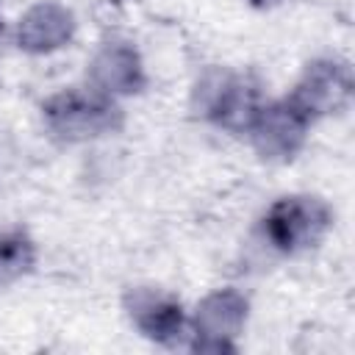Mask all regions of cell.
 Masks as SVG:
<instances>
[{"label": "cell", "instance_id": "cell-9", "mask_svg": "<svg viewBox=\"0 0 355 355\" xmlns=\"http://www.w3.org/2000/svg\"><path fill=\"white\" fill-rule=\"evenodd\" d=\"M75 33L72 11L58 3H39L33 6L17 28V42L28 53H53L64 47Z\"/></svg>", "mask_w": 355, "mask_h": 355}, {"label": "cell", "instance_id": "cell-1", "mask_svg": "<svg viewBox=\"0 0 355 355\" xmlns=\"http://www.w3.org/2000/svg\"><path fill=\"white\" fill-rule=\"evenodd\" d=\"M44 125L61 141H86L116 133L122 128V108L100 89H64L44 100Z\"/></svg>", "mask_w": 355, "mask_h": 355}, {"label": "cell", "instance_id": "cell-12", "mask_svg": "<svg viewBox=\"0 0 355 355\" xmlns=\"http://www.w3.org/2000/svg\"><path fill=\"white\" fill-rule=\"evenodd\" d=\"M0 31H3V19H0Z\"/></svg>", "mask_w": 355, "mask_h": 355}, {"label": "cell", "instance_id": "cell-5", "mask_svg": "<svg viewBox=\"0 0 355 355\" xmlns=\"http://www.w3.org/2000/svg\"><path fill=\"white\" fill-rule=\"evenodd\" d=\"M247 300L236 288H219L208 294L194 316V352H233V338L244 330Z\"/></svg>", "mask_w": 355, "mask_h": 355}, {"label": "cell", "instance_id": "cell-6", "mask_svg": "<svg viewBox=\"0 0 355 355\" xmlns=\"http://www.w3.org/2000/svg\"><path fill=\"white\" fill-rule=\"evenodd\" d=\"M311 125L313 122L302 111H297L286 97H280L275 103H263L258 119L250 128V136L261 158L291 161L305 144Z\"/></svg>", "mask_w": 355, "mask_h": 355}, {"label": "cell", "instance_id": "cell-7", "mask_svg": "<svg viewBox=\"0 0 355 355\" xmlns=\"http://www.w3.org/2000/svg\"><path fill=\"white\" fill-rule=\"evenodd\" d=\"M125 308L133 324L158 344H175L186 333L183 305L158 288H133L125 294Z\"/></svg>", "mask_w": 355, "mask_h": 355}, {"label": "cell", "instance_id": "cell-4", "mask_svg": "<svg viewBox=\"0 0 355 355\" xmlns=\"http://www.w3.org/2000/svg\"><path fill=\"white\" fill-rule=\"evenodd\" d=\"M352 94V72L338 58H319L311 61L297 80V86L286 94V100L302 111L311 122L341 111Z\"/></svg>", "mask_w": 355, "mask_h": 355}, {"label": "cell", "instance_id": "cell-11", "mask_svg": "<svg viewBox=\"0 0 355 355\" xmlns=\"http://www.w3.org/2000/svg\"><path fill=\"white\" fill-rule=\"evenodd\" d=\"M252 6H272V3H277V0H250Z\"/></svg>", "mask_w": 355, "mask_h": 355}, {"label": "cell", "instance_id": "cell-2", "mask_svg": "<svg viewBox=\"0 0 355 355\" xmlns=\"http://www.w3.org/2000/svg\"><path fill=\"white\" fill-rule=\"evenodd\" d=\"M333 225V211L324 200L311 194L280 197L263 214V239L280 252H302L316 247Z\"/></svg>", "mask_w": 355, "mask_h": 355}, {"label": "cell", "instance_id": "cell-10", "mask_svg": "<svg viewBox=\"0 0 355 355\" xmlns=\"http://www.w3.org/2000/svg\"><path fill=\"white\" fill-rule=\"evenodd\" d=\"M36 266V244L22 227L0 230V283L19 280Z\"/></svg>", "mask_w": 355, "mask_h": 355}, {"label": "cell", "instance_id": "cell-8", "mask_svg": "<svg viewBox=\"0 0 355 355\" xmlns=\"http://www.w3.org/2000/svg\"><path fill=\"white\" fill-rule=\"evenodd\" d=\"M89 78H92V86L108 97L139 94L147 83L139 50L122 39L105 42L97 50V55L89 64Z\"/></svg>", "mask_w": 355, "mask_h": 355}, {"label": "cell", "instance_id": "cell-3", "mask_svg": "<svg viewBox=\"0 0 355 355\" xmlns=\"http://www.w3.org/2000/svg\"><path fill=\"white\" fill-rule=\"evenodd\" d=\"M263 103L261 86L250 75L208 72L197 86L200 114L230 133H250Z\"/></svg>", "mask_w": 355, "mask_h": 355}]
</instances>
